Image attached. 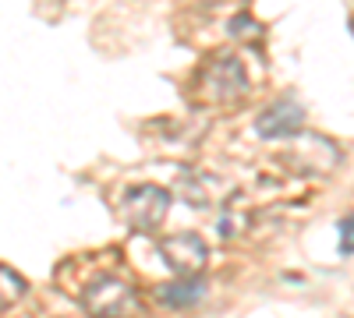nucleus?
I'll return each mask as SVG.
<instances>
[{
	"label": "nucleus",
	"instance_id": "nucleus-1",
	"mask_svg": "<svg viewBox=\"0 0 354 318\" xmlns=\"http://www.w3.org/2000/svg\"><path fill=\"white\" fill-rule=\"evenodd\" d=\"M82 304L93 311V318H131L138 311V297L124 279L100 276L96 283H88V290Z\"/></svg>",
	"mask_w": 354,
	"mask_h": 318
},
{
	"label": "nucleus",
	"instance_id": "nucleus-2",
	"mask_svg": "<svg viewBox=\"0 0 354 318\" xmlns=\"http://www.w3.org/2000/svg\"><path fill=\"white\" fill-rule=\"evenodd\" d=\"M167 209H170V195H167L163 188H156V184L131 188V191L124 195V206H121L124 219H128L135 230H142V234L156 230V226L163 223Z\"/></svg>",
	"mask_w": 354,
	"mask_h": 318
},
{
	"label": "nucleus",
	"instance_id": "nucleus-3",
	"mask_svg": "<svg viewBox=\"0 0 354 318\" xmlns=\"http://www.w3.org/2000/svg\"><path fill=\"white\" fill-rule=\"evenodd\" d=\"M160 255H163V262L181 276H195L202 266H205V255H209V248H205V241L198 234H174L160 244Z\"/></svg>",
	"mask_w": 354,
	"mask_h": 318
},
{
	"label": "nucleus",
	"instance_id": "nucleus-4",
	"mask_svg": "<svg viewBox=\"0 0 354 318\" xmlns=\"http://www.w3.org/2000/svg\"><path fill=\"white\" fill-rule=\"evenodd\" d=\"M301 121H305V110L298 106V99L283 96L270 110H262V117L255 121V131L262 138H287V135H294L301 128Z\"/></svg>",
	"mask_w": 354,
	"mask_h": 318
},
{
	"label": "nucleus",
	"instance_id": "nucleus-5",
	"mask_svg": "<svg viewBox=\"0 0 354 318\" xmlns=\"http://www.w3.org/2000/svg\"><path fill=\"white\" fill-rule=\"evenodd\" d=\"M202 294H205V283H202V279H177V283L160 286L156 301L167 304V308H188V304H195Z\"/></svg>",
	"mask_w": 354,
	"mask_h": 318
},
{
	"label": "nucleus",
	"instance_id": "nucleus-6",
	"mask_svg": "<svg viewBox=\"0 0 354 318\" xmlns=\"http://www.w3.org/2000/svg\"><path fill=\"white\" fill-rule=\"evenodd\" d=\"M21 297H25V279H21L15 269L0 266V308H11V304L21 301Z\"/></svg>",
	"mask_w": 354,
	"mask_h": 318
},
{
	"label": "nucleus",
	"instance_id": "nucleus-7",
	"mask_svg": "<svg viewBox=\"0 0 354 318\" xmlns=\"http://www.w3.org/2000/svg\"><path fill=\"white\" fill-rule=\"evenodd\" d=\"M340 255H354V212L340 219Z\"/></svg>",
	"mask_w": 354,
	"mask_h": 318
},
{
	"label": "nucleus",
	"instance_id": "nucleus-8",
	"mask_svg": "<svg viewBox=\"0 0 354 318\" xmlns=\"http://www.w3.org/2000/svg\"><path fill=\"white\" fill-rule=\"evenodd\" d=\"M230 32H234V36H252V32H259V25H255L248 14H238V18L230 21Z\"/></svg>",
	"mask_w": 354,
	"mask_h": 318
}]
</instances>
